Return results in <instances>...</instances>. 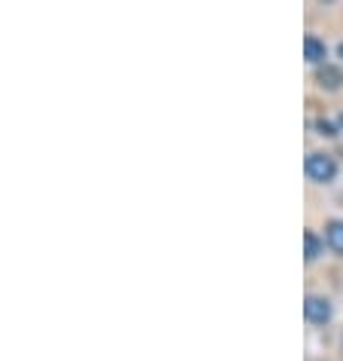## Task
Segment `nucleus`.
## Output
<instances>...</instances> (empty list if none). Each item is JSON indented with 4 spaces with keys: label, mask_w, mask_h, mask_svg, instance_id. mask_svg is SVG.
Returning a JSON list of instances; mask_svg holds the SVG:
<instances>
[{
    "label": "nucleus",
    "mask_w": 343,
    "mask_h": 361,
    "mask_svg": "<svg viewBox=\"0 0 343 361\" xmlns=\"http://www.w3.org/2000/svg\"><path fill=\"white\" fill-rule=\"evenodd\" d=\"M340 83H343V74H340V71H334V68H325V71H322V86L337 89Z\"/></svg>",
    "instance_id": "nucleus-6"
},
{
    "label": "nucleus",
    "mask_w": 343,
    "mask_h": 361,
    "mask_svg": "<svg viewBox=\"0 0 343 361\" xmlns=\"http://www.w3.org/2000/svg\"><path fill=\"white\" fill-rule=\"evenodd\" d=\"M319 129H322V135H334V129H331V123H325V120H319Z\"/></svg>",
    "instance_id": "nucleus-7"
},
{
    "label": "nucleus",
    "mask_w": 343,
    "mask_h": 361,
    "mask_svg": "<svg viewBox=\"0 0 343 361\" xmlns=\"http://www.w3.org/2000/svg\"><path fill=\"white\" fill-rule=\"evenodd\" d=\"M303 312H306V322H313V324H325V322L331 319V303L325 300V297H306Z\"/></svg>",
    "instance_id": "nucleus-2"
},
{
    "label": "nucleus",
    "mask_w": 343,
    "mask_h": 361,
    "mask_svg": "<svg viewBox=\"0 0 343 361\" xmlns=\"http://www.w3.org/2000/svg\"><path fill=\"white\" fill-rule=\"evenodd\" d=\"M340 129H343V114H340Z\"/></svg>",
    "instance_id": "nucleus-8"
},
{
    "label": "nucleus",
    "mask_w": 343,
    "mask_h": 361,
    "mask_svg": "<svg viewBox=\"0 0 343 361\" xmlns=\"http://www.w3.org/2000/svg\"><path fill=\"white\" fill-rule=\"evenodd\" d=\"M303 242H306V260H315L322 255V245H319V239H315V233L306 230L303 233Z\"/></svg>",
    "instance_id": "nucleus-5"
},
{
    "label": "nucleus",
    "mask_w": 343,
    "mask_h": 361,
    "mask_svg": "<svg viewBox=\"0 0 343 361\" xmlns=\"http://www.w3.org/2000/svg\"><path fill=\"white\" fill-rule=\"evenodd\" d=\"M306 175H310V180H315V184H328V180H334V175H337V162H334L328 153H310V157H306Z\"/></svg>",
    "instance_id": "nucleus-1"
},
{
    "label": "nucleus",
    "mask_w": 343,
    "mask_h": 361,
    "mask_svg": "<svg viewBox=\"0 0 343 361\" xmlns=\"http://www.w3.org/2000/svg\"><path fill=\"white\" fill-rule=\"evenodd\" d=\"M303 56H306V61H310V65H319V61L328 59V47H325L319 37H306V40H303Z\"/></svg>",
    "instance_id": "nucleus-3"
},
{
    "label": "nucleus",
    "mask_w": 343,
    "mask_h": 361,
    "mask_svg": "<svg viewBox=\"0 0 343 361\" xmlns=\"http://www.w3.org/2000/svg\"><path fill=\"white\" fill-rule=\"evenodd\" d=\"M340 56H343V43H340Z\"/></svg>",
    "instance_id": "nucleus-9"
},
{
    "label": "nucleus",
    "mask_w": 343,
    "mask_h": 361,
    "mask_svg": "<svg viewBox=\"0 0 343 361\" xmlns=\"http://www.w3.org/2000/svg\"><path fill=\"white\" fill-rule=\"evenodd\" d=\"M325 239H328V248L343 255V221H331L325 227Z\"/></svg>",
    "instance_id": "nucleus-4"
}]
</instances>
